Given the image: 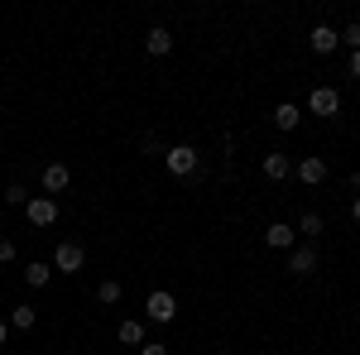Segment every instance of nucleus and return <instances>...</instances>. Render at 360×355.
Returning a JSON list of instances; mask_svg holds the SVG:
<instances>
[{
	"mask_svg": "<svg viewBox=\"0 0 360 355\" xmlns=\"http://www.w3.org/2000/svg\"><path fill=\"white\" fill-rule=\"evenodd\" d=\"M164 168L173 178H193L197 173V149L193 144H168L164 149Z\"/></svg>",
	"mask_w": 360,
	"mask_h": 355,
	"instance_id": "1",
	"label": "nucleus"
},
{
	"mask_svg": "<svg viewBox=\"0 0 360 355\" xmlns=\"http://www.w3.org/2000/svg\"><path fill=\"white\" fill-rule=\"evenodd\" d=\"M86 269V250L77 240H58L53 250V273H82Z\"/></svg>",
	"mask_w": 360,
	"mask_h": 355,
	"instance_id": "2",
	"label": "nucleus"
},
{
	"mask_svg": "<svg viewBox=\"0 0 360 355\" xmlns=\"http://www.w3.org/2000/svg\"><path fill=\"white\" fill-rule=\"evenodd\" d=\"M144 312H149V322H173V317H178V298L159 288V293L144 298Z\"/></svg>",
	"mask_w": 360,
	"mask_h": 355,
	"instance_id": "3",
	"label": "nucleus"
},
{
	"mask_svg": "<svg viewBox=\"0 0 360 355\" xmlns=\"http://www.w3.org/2000/svg\"><path fill=\"white\" fill-rule=\"evenodd\" d=\"M307 110H312V115H336V110H341L336 86H312V91H307Z\"/></svg>",
	"mask_w": 360,
	"mask_h": 355,
	"instance_id": "4",
	"label": "nucleus"
},
{
	"mask_svg": "<svg viewBox=\"0 0 360 355\" xmlns=\"http://www.w3.org/2000/svg\"><path fill=\"white\" fill-rule=\"evenodd\" d=\"M25 217L34 221V226H53V221H58V202H53V197H29Z\"/></svg>",
	"mask_w": 360,
	"mask_h": 355,
	"instance_id": "5",
	"label": "nucleus"
},
{
	"mask_svg": "<svg viewBox=\"0 0 360 355\" xmlns=\"http://www.w3.org/2000/svg\"><path fill=\"white\" fill-rule=\"evenodd\" d=\"M307 44H312V53H336L341 49V34L332 25H312L307 29Z\"/></svg>",
	"mask_w": 360,
	"mask_h": 355,
	"instance_id": "6",
	"label": "nucleus"
},
{
	"mask_svg": "<svg viewBox=\"0 0 360 355\" xmlns=\"http://www.w3.org/2000/svg\"><path fill=\"white\" fill-rule=\"evenodd\" d=\"M293 173L303 178L307 188H317V183H327V159H317V154H307V159H298V164H293Z\"/></svg>",
	"mask_w": 360,
	"mask_h": 355,
	"instance_id": "7",
	"label": "nucleus"
},
{
	"mask_svg": "<svg viewBox=\"0 0 360 355\" xmlns=\"http://www.w3.org/2000/svg\"><path fill=\"white\" fill-rule=\"evenodd\" d=\"M168 49H173V34H168L164 25H154L149 34H144V53H149V58H164Z\"/></svg>",
	"mask_w": 360,
	"mask_h": 355,
	"instance_id": "8",
	"label": "nucleus"
},
{
	"mask_svg": "<svg viewBox=\"0 0 360 355\" xmlns=\"http://www.w3.org/2000/svg\"><path fill=\"white\" fill-rule=\"evenodd\" d=\"M293 240H298V231L283 226V221H274V226L264 231V245H269V250H293Z\"/></svg>",
	"mask_w": 360,
	"mask_h": 355,
	"instance_id": "9",
	"label": "nucleus"
},
{
	"mask_svg": "<svg viewBox=\"0 0 360 355\" xmlns=\"http://www.w3.org/2000/svg\"><path fill=\"white\" fill-rule=\"evenodd\" d=\"M264 178H269V183L293 178V159H288V154H264Z\"/></svg>",
	"mask_w": 360,
	"mask_h": 355,
	"instance_id": "10",
	"label": "nucleus"
},
{
	"mask_svg": "<svg viewBox=\"0 0 360 355\" xmlns=\"http://www.w3.org/2000/svg\"><path fill=\"white\" fill-rule=\"evenodd\" d=\"M312 269H317V254H312V245H298L293 254H288V273H298V278H307Z\"/></svg>",
	"mask_w": 360,
	"mask_h": 355,
	"instance_id": "11",
	"label": "nucleus"
},
{
	"mask_svg": "<svg viewBox=\"0 0 360 355\" xmlns=\"http://www.w3.org/2000/svg\"><path fill=\"white\" fill-rule=\"evenodd\" d=\"M68 183H72L68 164H49V168H44V192H63Z\"/></svg>",
	"mask_w": 360,
	"mask_h": 355,
	"instance_id": "12",
	"label": "nucleus"
},
{
	"mask_svg": "<svg viewBox=\"0 0 360 355\" xmlns=\"http://www.w3.org/2000/svg\"><path fill=\"white\" fill-rule=\"evenodd\" d=\"M274 125L278 130H298L303 125V110L293 106V101H283V106H274Z\"/></svg>",
	"mask_w": 360,
	"mask_h": 355,
	"instance_id": "13",
	"label": "nucleus"
},
{
	"mask_svg": "<svg viewBox=\"0 0 360 355\" xmlns=\"http://www.w3.org/2000/svg\"><path fill=\"white\" fill-rule=\"evenodd\" d=\"M49 278H53V264H39V259L25 264V283H29V288H44Z\"/></svg>",
	"mask_w": 360,
	"mask_h": 355,
	"instance_id": "14",
	"label": "nucleus"
},
{
	"mask_svg": "<svg viewBox=\"0 0 360 355\" xmlns=\"http://www.w3.org/2000/svg\"><path fill=\"white\" fill-rule=\"evenodd\" d=\"M34 322H39L34 307H15V312H10V327H15V331H34Z\"/></svg>",
	"mask_w": 360,
	"mask_h": 355,
	"instance_id": "15",
	"label": "nucleus"
},
{
	"mask_svg": "<svg viewBox=\"0 0 360 355\" xmlns=\"http://www.w3.org/2000/svg\"><path fill=\"white\" fill-rule=\"evenodd\" d=\"M293 231H298V235H307V240H312V235H322V217H317V212H303V217H298V226H293Z\"/></svg>",
	"mask_w": 360,
	"mask_h": 355,
	"instance_id": "16",
	"label": "nucleus"
},
{
	"mask_svg": "<svg viewBox=\"0 0 360 355\" xmlns=\"http://www.w3.org/2000/svg\"><path fill=\"white\" fill-rule=\"evenodd\" d=\"M115 336H120L125 346H144V327H139V322H120V331H115Z\"/></svg>",
	"mask_w": 360,
	"mask_h": 355,
	"instance_id": "17",
	"label": "nucleus"
},
{
	"mask_svg": "<svg viewBox=\"0 0 360 355\" xmlns=\"http://www.w3.org/2000/svg\"><path fill=\"white\" fill-rule=\"evenodd\" d=\"M96 298L101 302H120V283H115V278H101V283H96Z\"/></svg>",
	"mask_w": 360,
	"mask_h": 355,
	"instance_id": "18",
	"label": "nucleus"
},
{
	"mask_svg": "<svg viewBox=\"0 0 360 355\" xmlns=\"http://www.w3.org/2000/svg\"><path fill=\"white\" fill-rule=\"evenodd\" d=\"M5 202H10V207H25V202H29V188L10 183V188H5Z\"/></svg>",
	"mask_w": 360,
	"mask_h": 355,
	"instance_id": "19",
	"label": "nucleus"
},
{
	"mask_svg": "<svg viewBox=\"0 0 360 355\" xmlns=\"http://www.w3.org/2000/svg\"><path fill=\"white\" fill-rule=\"evenodd\" d=\"M341 39H346V49L356 53V49H360V20H356V25H346V34H341Z\"/></svg>",
	"mask_w": 360,
	"mask_h": 355,
	"instance_id": "20",
	"label": "nucleus"
},
{
	"mask_svg": "<svg viewBox=\"0 0 360 355\" xmlns=\"http://www.w3.org/2000/svg\"><path fill=\"white\" fill-rule=\"evenodd\" d=\"M0 264H15V240L0 235Z\"/></svg>",
	"mask_w": 360,
	"mask_h": 355,
	"instance_id": "21",
	"label": "nucleus"
},
{
	"mask_svg": "<svg viewBox=\"0 0 360 355\" xmlns=\"http://www.w3.org/2000/svg\"><path fill=\"white\" fill-rule=\"evenodd\" d=\"M139 355H168V346H159V341H144V346H139Z\"/></svg>",
	"mask_w": 360,
	"mask_h": 355,
	"instance_id": "22",
	"label": "nucleus"
},
{
	"mask_svg": "<svg viewBox=\"0 0 360 355\" xmlns=\"http://www.w3.org/2000/svg\"><path fill=\"white\" fill-rule=\"evenodd\" d=\"M351 77H360V49L351 53Z\"/></svg>",
	"mask_w": 360,
	"mask_h": 355,
	"instance_id": "23",
	"label": "nucleus"
},
{
	"mask_svg": "<svg viewBox=\"0 0 360 355\" xmlns=\"http://www.w3.org/2000/svg\"><path fill=\"white\" fill-rule=\"evenodd\" d=\"M5 341H10V322L0 317V346H5Z\"/></svg>",
	"mask_w": 360,
	"mask_h": 355,
	"instance_id": "24",
	"label": "nucleus"
},
{
	"mask_svg": "<svg viewBox=\"0 0 360 355\" xmlns=\"http://www.w3.org/2000/svg\"><path fill=\"white\" fill-rule=\"evenodd\" d=\"M351 217H356V221H360V197H356V202H351Z\"/></svg>",
	"mask_w": 360,
	"mask_h": 355,
	"instance_id": "25",
	"label": "nucleus"
}]
</instances>
